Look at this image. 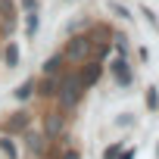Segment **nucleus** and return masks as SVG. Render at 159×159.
I'll use <instances>...</instances> for the list:
<instances>
[{"mask_svg": "<svg viewBox=\"0 0 159 159\" xmlns=\"http://www.w3.org/2000/svg\"><path fill=\"white\" fill-rule=\"evenodd\" d=\"M91 53H94V41H91L88 34H78V38H72V41L66 44V50H62V59L84 62V59H91Z\"/></svg>", "mask_w": 159, "mask_h": 159, "instance_id": "1", "label": "nucleus"}, {"mask_svg": "<svg viewBox=\"0 0 159 159\" xmlns=\"http://www.w3.org/2000/svg\"><path fill=\"white\" fill-rule=\"evenodd\" d=\"M81 91H84V88H81V81H78V72H75V75H69L66 81L56 88V94L62 97V106H75V103H78V97H81Z\"/></svg>", "mask_w": 159, "mask_h": 159, "instance_id": "2", "label": "nucleus"}, {"mask_svg": "<svg viewBox=\"0 0 159 159\" xmlns=\"http://www.w3.org/2000/svg\"><path fill=\"white\" fill-rule=\"evenodd\" d=\"M100 75H103V66H100L97 59H91V62L81 66V72H78V81H81V88H91V84L100 81Z\"/></svg>", "mask_w": 159, "mask_h": 159, "instance_id": "3", "label": "nucleus"}, {"mask_svg": "<svg viewBox=\"0 0 159 159\" xmlns=\"http://www.w3.org/2000/svg\"><path fill=\"white\" fill-rule=\"evenodd\" d=\"M62 125H66V116H62V112H50V116L44 119V131H47V137L59 134V131H62Z\"/></svg>", "mask_w": 159, "mask_h": 159, "instance_id": "4", "label": "nucleus"}, {"mask_svg": "<svg viewBox=\"0 0 159 159\" xmlns=\"http://www.w3.org/2000/svg\"><path fill=\"white\" fill-rule=\"evenodd\" d=\"M112 72H116V78H119V84H131V69H128L125 56L112 59Z\"/></svg>", "mask_w": 159, "mask_h": 159, "instance_id": "5", "label": "nucleus"}, {"mask_svg": "<svg viewBox=\"0 0 159 159\" xmlns=\"http://www.w3.org/2000/svg\"><path fill=\"white\" fill-rule=\"evenodd\" d=\"M3 128H7V131H25V128H28V112H16L13 119L3 122Z\"/></svg>", "mask_w": 159, "mask_h": 159, "instance_id": "6", "label": "nucleus"}, {"mask_svg": "<svg viewBox=\"0 0 159 159\" xmlns=\"http://www.w3.org/2000/svg\"><path fill=\"white\" fill-rule=\"evenodd\" d=\"M38 88H41L38 94H44V97H56V88H59V84H56V78H53V75H44V81H41Z\"/></svg>", "mask_w": 159, "mask_h": 159, "instance_id": "7", "label": "nucleus"}, {"mask_svg": "<svg viewBox=\"0 0 159 159\" xmlns=\"http://www.w3.org/2000/svg\"><path fill=\"white\" fill-rule=\"evenodd\" d=\"M3 59H7V66H10V69H16V66H19V47H16V44H7Z\"/></svg>", "mask_w": 159, "mask_h": 159, "instance_id": "8", "label": "nucleus"}, {"mask_svg": "<svg viewBox=\"0 0 159 159\" xmlns=\"http://www.w3.org/2000/svg\"><path fill=\"white\" fill-rule=\"evenodd\" d=\"M59 66H62V53H59V56H50V59L44 62V75H56Z\"/></svg>", "mask_w": 159, "mask_h": 159, "instance_id": "9", "label": "nucleus"}, {"mask_svg": "<svg viewBox=\"0 0 159 159\" xmlns=\"http://www.w3.org/2000/svg\"><path fill=\"white\" fill-rule=\"evenodd\" d=\"M25 28H28V38H34V31H38V13L34 10L25 13Z\"/></svg>", "mask_w": 159, "mask_h": 159, "instance_id": "10", "label": "nucleus"}, {"mask_svg": "<svg viewBox=\"0 0 159 159\" xmlns=\"http://www.w3.org/2000/svg\"><path fill=\"white\" fill-rule=\"evenodd\" d=\"M0 150H3L10 159H16V156H19V153H16V143H13L10 137H0Z\"/></svg>", "mask_w": 159, "mask_h": 159, "instance_id": "11", "label": "nucleus"}, {"mask_svg": "<svg viewBox=\"0 0 159 159\" xmlns=\"http://www.w3.org/2000/svg\"><path fill=\"white\" fill-rule=\"evenodd\" d=\"M31 91H34V84H31V81H25V84H19L13 94H16V100H25V97H31Z\"/></svg>", "mask_w": 159, "mask_h": 159, "instance_id": "12", "label": "nucleus"}, {"mask_svg": "<svg viewBox=\"0 0 159 159\" xmlns=\"http://www.w3.org/2000/svg\"><path fill=\"white\" fill-rule=\"evenodd\" d=\"M147 106H150V109H159V94H156V88L147 91Z\"/></svg>", "mask_w": 159, "mask_h": 159, "instance_id": "13", "label": "nucleus"}, {"mask_svg": "<svg viewBox=\"0 0 159 159\" xmlns=\"http://www.w3.org/2000/svg\"><path fill=\"white\" fill-rule=\"evenodd\" d=\"M122 153V143H112V147H106V153H103V159H116Z\"/></svg>", "mask_w": 159, "mask_h": 159, "instance_id": "14", "label": "nucleus"}, {"mask_svg": "<svg viewBox=\"0 0 159 159\" xmlns=\"http://www.w3.org/2000/svg\"><path fill=\"white\" fill-rule=\"evenodd\" d=\"M28 147H31V150H41V137L31 134V137H28Z\"/></svg>", "mask_w": 159, "mask_h": 159, "instance_id": "15", "label": "nucleus"}, {"mask_svg": "<svg viewBox=\"0 0 159 159\" xmlns=\"http://www.w3.org/2000/svg\"><path fill=\"white\" fill-rule=\"evenodd\" d=\"M116 159H134V150H125V153H119Z\"/></svg>", "mask_w": 159, "mask_h": 159, "instance_id": "16", "label": "nucleus"}, {"mask_svg": "<svg viewBox=\"0 0 159 159\" xmlns=\"http://www.w3.org/2000/svg\"><path fill=\"white\" fill-rule=\"evenodd\" d=\"M62 159H81V156H78V150H69V153H66Z\"/></svg>", "mask_w": 159, "mask_h": 159, "instance_id": "17", "label": "nucleus"}]
</instances>
